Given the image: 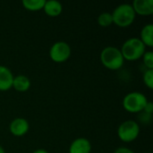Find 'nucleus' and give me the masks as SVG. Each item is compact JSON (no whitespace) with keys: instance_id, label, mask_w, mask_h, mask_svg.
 <instances>
[{"instance_id":"obj_1","label":"nucleus","mask_w":153,"mask_h":153,"mask_svg":"<svg viewBox=\"0 0 153 153\" xmlns=\"http://www.w3.org/2000/svg\"><path fill=\"white\" fill-rule=\"evenodd\" d=\"M100 62L108 69L112 71L119 70L123 65L125 59L120 51V48L113 46L106 47L100 52Z\"/></svg>"},{"instance_id":"obj_2","label":"nucleus","mask_w":153,"mask_h":153,"mask_svg":"<svg viewBox=\"0 0 153 153\" xmlns=\"http://www.w3.org/2000/svg\"><path fill=\"white\" fill-rule=\"evenodd\" d=\"M120 51L125 60L136 61L143 57L146 51V47L139 38L134 37L126 39L123 43Z\"/></svg>"},{"instance_id":"obj_3","label":"nucleus","mask_w":153,"mask_h":153,"mask_svg":"<svg viewBox=\"0 0 153 153\" xmlns=\"http://www.w3.org/2000/svg\"><path fill=\"white\" fill-rule=\"evenodd\" d=\"M111 14L113 23L121 28L130 26L134 22L136 17V13L130 4H122L117 5Z\"/></svg>"},{"instance_id":"obj_4","label":"nucleus","mask_w":153,"mask_h":153,"mask_svg":"<svg viewBox=\"0 0 153 153\" xmlns=\"http://www.w3.org/2000/svg\"><path fill=\"white\" fill-rule=\"evenodd\" d=\"M147 97L140 91H132L127 93L123 99V108L129 113H141L143 111L148 102Z\"/></svg>"},{"instance_id":"obj_5","label":"nucleus","mask_w":153,"mask_h":153,"mask_svg":"<svg viewBox=\"0 0 153 153\" xmlns=\"http://www.w3.org/2000/svg\"><path fill=\"white\" fill-rule=\"evenodd\" d=\"M140 134V126L134 120H126L122 122L117 128V135L124 143H132L138 138Z\"/></svg>"},{"instance_id":"obj_6","label":"nucleus","mask_w":153,"mask_h":153,"mask_svg":"<svg viewBox=\"0 0 153 153\" xmlns=\"http://www.w3.org/2000/svg\"><path fill=\"white\" fill-rule=\"evenodd\" d=\"M71 53V47L67 42L56 41L49 49V57L56 63H64L69 59Z\"/></svg>"},{"instance_id":"obj_7","label":"nucleus","mask_w":153,"mask_h":153,"mask_svg":"<svg viewBox=\"0 0 153 153\" xmlns=\"http://www.w3.org/2000/svg\"><path fill=\"white\" fill-rule=\"evenodd\" d=\"M30 129V124L28 120L23 117H17L12 120L9 125L10 133L16 137H22L25 135Z\"/></svg>"},{"instance_id":"obj_8","label":"nucleus","mask_w":153,"mask_h":153,"mask_svg":"<svg viewBox=\"0 0 153 153\" xmlns=\"http://www.w3.org/2000/svg\"><path fill=\"white\" fill-rule=\"evenodd\" d=\"M136 14L149 16L153 13V0H134L132 4Z\"/></svg>"},{"instance_id":"obj_9","label":"nucleus","mask_w":153,"mask_h":153,"mask_svg":"<svg viewBox=\"0 0 153 153\" xmlns=\"http://www.w3.org/2000/svg\"><path fill=\"white\" fill-rule=\"evenodd\" d=\"M13 77L8 67L0 65V91H6L13 87Z\"/></svg>"},{"instance_id":"obj_10","label":"nucleus","mask_w":153,"mask_h":153,"mask_svg":"<svg viewBox=\"0 0 153 153\" xmlns=\"http://www.w3.org/2000/svg\"><path fill=\"white\" fill-rule=\"evenodd\" d=\"M91 142L83 137L74 140L69 147V153H91Z\"/></svg>"},{"instance_id":"obj_11","label":"nucleus","mask_w":153,"mask_h":153,"mask_svg":"<svg viewBox=\"0 0 153 153\" xmlns=\"http://www.w3.org/2000/svg\"><path fill=\"white\" fill-rule=\"evenodd\" d=\"M43 10L47 15L50 17H57L63 12V5L56 0H48L45 2Z\"/></svg>"},{"instance_id":"obj_12","label":"nucleus","mask_w":153,"mask_h":153,"mask_svg":"<svg viewBox=\"0 0 153 153\" xmlns=\"http://www.w3.org/2000/svg\"><path fill=\"white\" fill-rule=\"evenodd\" d=\"M30 80L27 76L23 74H20L13 77L12 88H13L15 91L19 92H25L30 89Z\"/></svg>"},{"instance_id":"obj_13","label":"nucleus","mask_w":153,"mask_h":153,"mask_svg":"<svg viewBox=\"0 0 153 153\" xmlns=\"http://www.w3.org/2000/svg\"><path fill=\"white\" fill-rule=\"evenodd\" d=\"M145 47H153V25L148 23L144 25L141 30V37L139 38Z\"/></svg>"},{"instance_id":"obj_14","label":"nucleus","mask_w":153,"mask_h":153,"mask_svg":"<svg viewBox=\"0 0 153 153\" xmlns=\"http://www.w3.org/2000/svg\"><path fill=\"white\" fill-rule=\"evenodd\" d=\"M45 2V0H22V4L25 9L31 12H36L43 9Z\"/></svg>"},{"instance_id":"obj_15","label":"nucleus","mask_w":153,"mask_h":153,"mask_svg":"<svg viewBox=\"0 0 153 153\" xmlns=\"http://www.w3.org/2000/svg\"><path fill=\"white\" fill-rule=\"evenodd\" d=\"M98 23L102 27H108L110 26L113 23L112 14L108 12H104L100 13L98 17Z\"/></svg>"},{"instance_id":"obj_16","label":"nucleus","mask_w":153,"mask_h":153,"mask_svg":"<svg viewBox=\"0 0 153 153\" xmlns=\"http://www.w3.org/2000/svg\"><path fill=\"white\" fill-rule=\"evenodd\" d=\"M143 83L149 89H153V69H146L143 74Z\"/></svg>"},{"instance_id":"obj_17","label":"nucleus","mask_w":153,"mask_h":153,"mask_svg":"<svg viewBox=\"0 0 153 153\" xmlns=\"http://www.w3.org/2000/svg\"><path fill=\"white\" fill-rule=\"evenodd\" d=\"M143 62L146 69H153V53L152 51H145L143 56Z\"/></svg>"},{"instance_id":"obj_18","label":"nucleus","mask_w":153,"mask_h":153,"mask_svg":"<svg viewBox=\"0 0 153 153\" xmlns=\"http://www.w3.org/2000/svg\"><path fill=\"white\" fill-rule=\"evenodd\" d=\"M138 118L139 120L143 123V124H146V123H150L151 120H152V115H149V114H146L144 112H141V114L138 116Z\"/></svg>"},{"instance_id":"obj_19","label":"nucleus","mask_w":153,"mask_h":153,"mask_svg":"<svg viewBox=\"0 0 153 153\" xmlns=\"http://www.w3.org/2000/svg\"><path fill=\"white\" fill-rule=\"evenodd\" d=\"M143 112H144V113H146V114H149V115H152L153 103L152 101H148V102H147V104L145 105V107H144Z\"/></svg>"},{"instance_id":"obj_20","label":"nucleus","mask_w":153,"mask_h":153,"mask_svg":"<svg viewBox=\"0 0 153 153\" xmlns=\"http://www.w3.org/2000/svg\"><path fill=\"white\" fill-rule=\"evenodd\" d=\"M114 153H135L134 152H133L131 149L127 148V147H119L117 148Z\"/></svg>"},{"instance_id":"obj_21","label":"nucleus","mask_w":153,"mask_h":153,"mask_svg":"<svg viewBox=\"0 0 153 153\" xmlns=\"http://www.w3.org/2000/svg\"><path fill=\"white\" fill-rule=\"evenodd\" d=\"M32 153H48V152L46 151L45 149H37V150H35Z\"/></svg>"},{"instance_id":"obj_22","label":"nucleus","mask_w":153,"mask_h":153,"mask_svg":"<svg viewBox=\"0 0 153 153\" xmlns=\"http://www.w3.org/2000/svg\"><path fill=\"white\" fill-rule=\"evenodd\" d=\"M0 153H5V151H4V149L0 145Z\"/></svg>"},{"instance_id":"obj_23","label":"nucleus","mask_w":153,"mask_h":153,"mask_svg":"<svg viewBox=\"0 0 153 153\" xmlns=\"http://www.w3.org/2000/svg\"><path fill=\"white\" fill-rule=\"evenodd\" d=\"M145 153H149V152H145Z\"/></svg>"}]
</instances>
